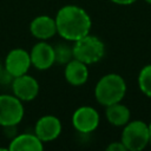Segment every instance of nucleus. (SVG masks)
Returning a JSON list of instances; mask_svg holds the SVG:
<instances>
[{"label": "nucleus", "instance_id": "nucleus-1", "mask_svg": "<svg viewBox=\"0 0 151 151\" xmlns=\"http://www.w3.org/2000/svg\"><path fill=\"white\" fill-rule=\"evenodd\" d=\"M57 33L68 41H76L90 33L91 18L87 12L76 5L61 7L55 15Z\"/></svg>", "mask_w": 151, "mask_h": 151}, {"label": "nucleus", "instance_id": "nucleus-2", "mask_svg": "<svg viewBox=\"0 0 151 151\" xmlns=\"http://www.w3.org/2000/svg\"><path fill=\"white\" fill-rule=\"evenodd\" d=\"M125 93L126 83L124 78L117 73H107L103 76L94 87L96 100L105 107L122 101Z\"/></svg>", "mask_w": 151, "mask_h": 151}, {"label": "nucleus", "instance_id": "nucleus-3", "mask_svg": "<svg viewBox=\"0 0 151 151\" xmlns=\"http://www.w3.org/2000/svg\"><path fill=\"white\" fill-rule=\"evenodd\" d=\"M72 48H73V58L80 60L86 65L98 63L105 54L104 42L98 37L91 35L90 33L76 40Z\"/></svg>", "mask_w": 151, "mask_h": 151}, {"label": "nucleus", "instance_id": "nucleus-4", "mask_svg": "<svg viewBox=\"0 0 151 151\" xmlns=\"http://www.w3.org/2000/svg\"><path fill=\"white\" fill-rule=\"evenodd\" d=\"M122 143L126 151H142L150 144L149 126L143 120H132L124 125Z\"/></svg>", "mask_w": 151, "mask_h": 151}, {"label": "nucleus", "instance_id": "nucleus-5", "mask_svg": "<svg viewBox=\"0 0 151 151\" xmlns=\"http://www.w3.org/2000/svg\"><path fill=\"white\" fill-rule=\"evenodd\" d=\"M24 105L14 94H0V126L18 125L24 118Z\"/></svg>", "mask_w": 151, "mask_h": 151}, {"label": "nucleus", "instance_id": "nucleus-6", "mask_svg": "<svg viewBox=\"0 0 151 151\" xmlns=\"http://www.w3.org/2000/svg\"><path fill=\"white\" fill-rule=\"evenodd\" d=\"M100 122L98 111L92 106H80L72 114V125L80 133L93 132Z\"/></svg>", "mask_w": 151, "mask_h": 151}, {"label": "nucleus", "instance_id": "nucleus-7", "mask_svg": "<svg viewBox=\"0 0 151 151\" xmlns=\"http://www.w3.org/2000/svg\"><path fill=\"white\" fill-rule=\"evenodd\" d=\"M31 66V55L24 48H13L6 55L5 70L13 78L26 74Z\"/></svg>", "mask_w": 151, "mask_h": 151}, {"label": "nucleus", "instance_id": "nucleus-8", "mask_svg": "<svg viewBox=\"0 0 151 151\" xmlns=\"http://www.w3.org/2000/svg\"><path fill=\"white\" fill-rule=\"evenodd\" d=\"M11 86L13 94L21 101H31L39 93L38 80L34 77L28 76L27 73L13 78Z\"/></svg>", "mask_w": 151, "mask_h": 151}, {"label": "nucleus", "instance_id": "nucleus-9", "mask_svg": "<svg viewBox=\"0 0 151 151\" xmlns=\"http://www.w3.org/2000/svg\"><path fill=\"white\" fill-rule=\"evenodd\" d=\"M34 133L38 138L45 142H52L59 137L61 133V123L59 118L53 114H46L38 119L34 126Z\"/></svg>", "mask_w": 151, "mask_h": 151}, {"label": "nucleus", "instance_id": "nucleus-10", "mask_svg": "<svg viewBox=\"0 0 151 151\" xmlns=\"http://www.w3.org/2000/svg\"><path fill=\"white\" fill-rule=\"evenodd\" d=\"M29 55H31V63L37 70H41V71L48 70L55 63L54 48L45 40H40L39 42H37L32 47Z\"/></svg>", "mask_w": 151, "mask_h": 151}, {"label": "nucleus", "instance_id": "nucleus-11", "mask_svg": "<svg viewBox=\"0 0 151 151\" xmlns=\"http://www.w3.org/2000/svg\"><path fill=\"white\" fill-rule=\"evenodd\" d=\"M29 31L34 38L39 40H48L57 34L55 19L48 15L35 17L29 24Z\"/></svg>", "mask_w": 151, "mask_h": 151}, {"label": "nucleus", "instance_id": "nucleus-12", "mask_svg": "<svg viewBox=\"0 0 151 151\" xmlns=\"http://www.w3.org/2000/svg\"><path fill=\"white\" fill-rule=\"evenodd\" d=\"M65 79L72 86H81L88 79V68L87 65L80 60L72 59L65 66Z\"/></svg>", "mask_w": 151, "mask_h": 151}, {"label": "nucleus", "instance_id": "nucleus-13", "mask_svg": "<svg viewBox=\"0 0 151 151\" xmlns=\"http://www.w3.org/2000/svg\"><path fill=\"white\" fill-rule=\"evenodd\" d=\"M44 144L35 133L17 134L9 143L11 151H42Z\"/></svg>", "mask_w": 151, "mask_h": 151}, {"label": "nucleus", "instance_id": "nucleus-14", "mask_svg": "<svg viewBox=\"0 0 151 151\" xmlns=\"http://www.w3.org/2000/svg\"><path fill=\"white\" fill-rule=\"evenodd\" d=\"M105 116H106L107 122L111 125L124 126L125 124H127L130 122L131 112L127 106H125L124 104H120V101H119V103L106 106Z\"/></svg>", "mask_w": 151, "mask_h": 151}, {"label": "nucleus", "instance_id": "nucleus-15", "mask_svg": "<svg viewBox=\"0 0 151 151\" xmlns=\"http://www.w3.org/2000/svg\"><path fill=\"white\" fill-rule=\"evenodd\" d=\"M138 86L143 94L151 98V64L145 65L138 74Z\"/></svg>", "mask_w": 151, "mask_h": 151}, {"label": "nucleus", "instance_id": "nucleus-16", "mask_svg": "<svg viewBox=\"0 0 151 151\" xmlns=\"http://www.w3.org/2000/svg\"><path fill=\"white\" fill-rule=\"evenodd\" d=\"M54 48V58L55 63L60 65H66L68 61L73 59V48L66 44H58L53 46Z\"/></svg>", "mask_w": 151, "mask_h": 151}, {"label": "nucleus", "instance_id": "nucleus-17", "mask_svg": "<svg viewBox=\"0 0 151 151\" xmlns=\"http://www.w3.org/2000/svg\"><path fill=\"white\" fill-rule=\"evenodd\" d=\"M106 150L107 151H126V147L122 143V140H119V142H112L111 144H109Z\"/></svg>", "mask_w": 151, "mask_h": 151}, {"label": "nucleus", "instance_id": "nucleus-18", "mask_svg": "<svg viewBox=\"0 0 151 151\" xmlns=\"http://www.w3.org/2000/svg\"><path fill=\"white\" fill-rule=\"evenodd\" d=\"M111 2L113 4H117V5H123V6H126V5H131L133 2H136L137 0H110Z\"/></svg>", "mask_w": 151, "mask_h": 151}, {"label": "nucleus", "instance_id": "nucleus-19", "mask_svg": "<svg viewBox=\"0 0 151 151\" xmlns=\"http://www.w3.org/2000/svg\"><path fill=\"white\" fill-rule=\"evenodd\" d=\"M147 126H149V134H150V143H151V122L147 124Z\"/></svg>", "mask_w": 151, "mask_h": 151}, {"label": "nucleus", "instance_id": "nucleus-20", "mask_svg": "<svg viewBox=\"0 0 151 151\" xmlns=\"http://www.w3.org/2000/svg\"><path fill=\"white\" fill-rule=\"evenodd\" d=\"M144 1H145V2H147V4H150V5H151V0H144Z\"/></svg>", "mask_w": 151, "mask_h": 151}, {"label": "nucleus", "instance_id": "nucleus-21", "mask_svg": "<svg viewBox=\"0 0 151 151\" xmlns=\"http://www.w3.org/2000/svg\"><path fill=\"white\" fill-rule=\"evenodd\" d=\"M1 71H2V66H1V64H0V74H1Z\"/></svg>", "mask_w": 151, "mask_h": 151}]
</instances>
